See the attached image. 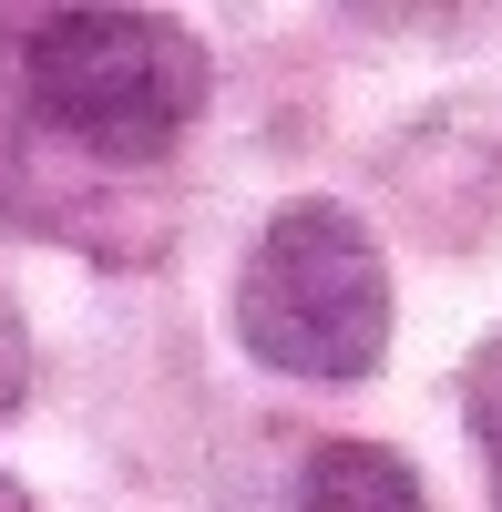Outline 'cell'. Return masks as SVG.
Returning a JSON list of instances; mask_svg holds the SVG:
<instances>
[{"instance_id": "5", "label": "cell", "mask_w": 502, "mask_h": 512, "mask_svg": "<svg viewBox=\"0 0 502 512\" xmlns=\"http://www.w3.org/2000/svg\"><path fill=\"white\" fill-rule=\"evenodd\" d=\"M0 512H31V492H21V482H11V472H0Z\"/></svg>"}, {"instance_id": "4", "label": "cell", "mask_w": 502, "mask_h": 512, "mask_svg": "<svg viewBox=\"0 0 502 512\" xmlns=\"http://www.w3.org/2000/svg\"><path fill=\"white\" fill-rule=\"evenodd\" d=\"M472 441H482V472H492V502H502V338L472 369Z\"/></svg>"}, {"instance_id": "1", "label": "cell", "mask_w": 502, "mask_h": 512, "mask_svg": "<svg viewBox=\"0 0 502 512\" xmlns=\"http://www.w3.org/2000/svg\"><path fill=\"white\" fill-rule=\"evenodd\" d=\"M236 338L246 359L287 379H369L390 359V267L349 205H277L236 277Z\"/></svg>"}, {"instance_id": "2", "label": "cell", "mask_w": 502, "mask_h": 512, "mask_svg": "<svg viewBox=\"0 0 502 512\" xmlns=\"http://www.w3.org/2000/svg\"><path fill=\"white\" fill-rule=\"evenodd\" d=\"M21 93L62 144L144 164L205 113V41L164 11H52L21 41Z\"/></svg>"}, {"instance_id": "3", "label": "cell", "mask_w": 502, "mask_h": 512, "mask_svg": "<svg viewBox=\"0 0 502 512\" xmlns=\"http://www.w3.org/2000/svg\"><path fill=\"white\" fill-rule=\"evenodd\" d=\"M287 512H431L421 482H410V461L380 451V441H328L308 451V472H298V502Z\"/></svg>"}]
</instances>
